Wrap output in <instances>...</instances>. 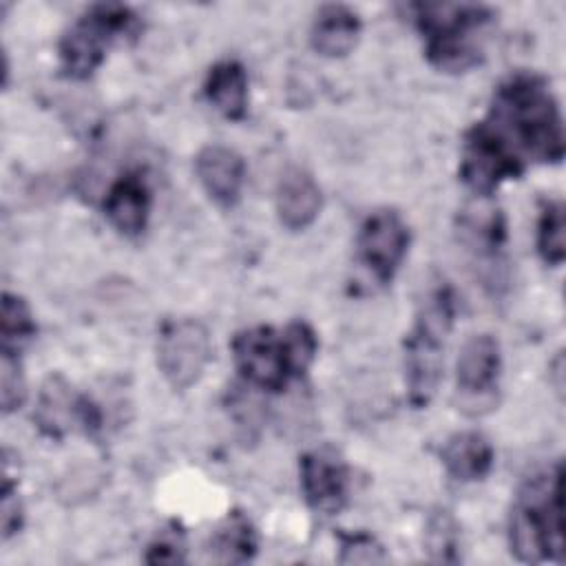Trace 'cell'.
<instances>
[{
	"mask_svg": "<svg viewBox=\"0 0 566 566\" xmlns=\"http://www.w3.org/2000/svg\"><path fill=\"white\" fill-rule=\"evenodd\" d=\"M460 232L478 254H495L506 237L504 217L489 197H478L460 214Z\"/></svg>",
	"mask_w": 566,
	"mask_h": 566,
	"instance_id": "obj_18",
	"label": "cell"
},
{
	"mask_svg": "<svg viewBox=\"0 0 566 566\" xmlns=\"http://www.w3.org/2000/svg\"><path fill=\"white\" fill-rule=\"evenodd\" d=\"M360 18L347 4H323L310 29V44L325 57H345L360 38Z\"/></svg>",
	"mask_w": 566,
	"mask_h": 566,
	"instance_id": "obj_15",
	"label": "cell"
},
{
	"mask_svg": "<svg viewBox=\"0 0 566 566\" xmlns=\"http://www.w3.org/2000/svg\"><path fill=\"white\" fill-rule=\"evenodd\" d=\"M33 420L38 429L53 440H60L71 431L95 433L102 427L97 405L91 402L88 396L77 394L73 385L60 374H51L42 382Z\"/></svg>",
	"mask_w": 566,
	"mask_h": 566,
	"instance_id": "obj_8",
	"label": "cell"
},
{
	"mask_svg": "<svg viewBox=\"0 0 566 566\" xmlns=\"http://www.w3.org/2000/svg\"><path fill=\"white\" fill-rule=\"evenodd\" d=\"M500 369V343L491 334H475L462 345L455 365V382L462 409L473 407L469 413L480 416L495 407Z\"/></svg>",
	"mask_w": 566,
	"mask_h": 566,
	"instance_id": "obj_9",
	"label": "cell"
},
{
	"mask_svg": "<svg viewBox=\"0 0 566 566\" xmlns=\"http://www.w3.org/2000/svg\"><path fill=\"white\" fill-rule=\"evenodd\" d=\"M537 252L544 263L562 265L566 259V223L562 201H548L537 219Z\"/></svg>",
	"mask_w": 566,
	"mask_h": 566,
	"instance_id": "obj_21",
	"label": "cell"
},
{
	"mask_svg": "<svg viewBox=\"0 0 566 566\" xmlns=\"http://www.w3.org/2000/svg\"><path fill=\"white\" fill-rule=\"evenodd\" d=\"M203 95L226 119H243L248 111V73L237 60H221L210 66Z\"/></svg>",
	"mask_w": 566,
	"mask_h": 566,
	"instance_id": "obj_17",
	"label": "cell"
},
{
	"mask_svg": "<svg viewBox=\"0 0 566 566\" xmlns=\"http://www.w3.org/2000/svg\"><path fill=\"white\" fill-rule=\"evenodd\" d=\"M139 27L137 15L124 4H93L88 7L60 38L57 57L60 69L71 80L91 77L104 62L106 49Z\"/></svg>",
	"mask_w": 566,
	"mask_h": 566,
	"instance_id": "obj_5",
	"label": "cell"
},
{
	"mask_svg": "<svg viewBox=\"0 0 566 566\" xmlns=\"http://www.w3.org/2000/svg\"><path fill=\"white\" fill-rule=\"evenodd\" d=\"M562 464L528 478L511 513V553L526 564L564 557V502Z\"/></svg>",
	"mask_w": 566,
	"mask_h": 566,
	"instance_id": "obj_3",
	"label": "cell"
},
{
	"mask_svg": "<svg viewBox=\"0 0 566 566\" xmlns=\"http://www.w3.org/2000/svg\"><path fill=\"white\" fill-rule=\"evenodd\" d=\"M212 356L210 334L197 318L166 321L157 336V367L172 389L199 382Z\"/></svg>",
	"mask_w": 566,
	"mask_h": 566,
	"instance_id": "obj_7",
	"label": "cell"
},
{
	"mask_svg": "<svg viewBox=\"0 0 566 566\" xmlns=\"http://www.w3.org/2000/svg\"><path fill=\"white\" fill-rule=\"evenodd\" d=\"M305 502L325 515L338 513L347 502V467L334 449H314L298 464Z\"/></svg>",
	"mask_w": 566,
	"mask_h": 566,
	"instance_id": "obj_11",
	"label": "cell"
},
{
	"mask_svg": "<svg viewBox=\"0 0 566 566\" xmlns=\"http://www.w3.org/2000/svg\"><path fill=\"white\" fill-rule=\"evenodd\" d=\"M455 316V298L449 285L433 287L420 305L416 323L405 340V378L409 402L420 409L436 396L444 365V340Z\"/></svg>",
	"mask_w": 566,
	"mask_h": 566,
	"instance_id": "obj_4",
	"label": "cell"
},
{
	"mask_svg": "<svg viewBox=\"0 0 566 566\" xmlns=\"http://www.w3.org/2000/svg\"><path fill=\"white\" fill-rule=\"evenodd\" d=\"M0 520H2V539L13 537L22 528L24 509L18 497V486L4 478L2 482V506H0Z\"/></svg>",
	"mask_w": 566,
	"mask_h": 566,
	"instance_id": "obj_26",
	"label": "cell"
},
{
	"mask_svg": "<svg viewBox=\"0 0 566 566\" xmlns=\"http://www.w3.org/2000/svg\"><path fill=\"white\" fill-rule=\"evenodd\" d=\"M424 40L427 60L447 73L480 64L493 9L475 2H416L409 7Z\"/></svg>",
	"mask_w": 566,
	"mask_h": 566,
	"instance_id": "obj_2",
	"label": "cell"
},
{
	"mask_svg": "<svg viewBox=\"0 0 566 566\" xmlns=\"http://www.w3.org/2000/svg\"><path fill=\"white\" fill-rule=\"evenodd\" d=\"M186 559L184 535L175 528L161 531L146 548L144 562L148 564H181Z\"/></svg>",
	"mask_w": 566,
	"mask_h": 566,
	"instance_id": "obj_25",
	"label": "cell"
},
{
	"mask_svg": "<svg viewBox=\"0 0 566 566\" xmlns=\"http://www.w3.org/2000/svg\"><path fill=\"white\" fill-rule=\"evenodd\" d=\"M210 553L217 562L241 564L256 553V533L245 513L232 511L219 524L210 539Z\"/></svg>",
	"mask_w": 566,
	"mask_h": 566,
	"instance_id": "obj_19",
	"label": "cell"
},
{
	"mask_svg": "<svg viewBox=\"0 0 566 566\" xmlns=\"http://www.w3.org/2000/svg\"><path fill=\"white\" fill-rule=\"evenodd\" d=\"M232 358L239 376L252 389L283 391L292 378H301L283 329L256 325L241 329L232 338Z\"/></svg>",
	"mask_w": 566,
	"mask_h": 566,
	"instance_id": "obj_6",
	"label": "cell"
},
{
	"mask_svg": "<svg viewBox=\"0 0 566 566\" xmlns=\"http://www.w3.org/2000/svg\"><path fill=\"white\" fill-rule=\"evenodd\" d=\"M27 382L20 365V354L0 352V400L2 413H13L24 405Z\"/></svg>",
	"mask_w": 566,
	"mask_h": 566,
	"instance_id": "obj_23",
	"label": "cell"
},
{
	"mask_svg": "<svg viewBox=\"0 0 566 566\" xmlns=\"http://www.w3.org/2000/svg\"><path fill=\"white\" fill-rule=\"evenodd\" d=\"M35 336V321L27 301L18 294H2L0 312V352L20 354Z\"/></svg>",
	"mask_w": 566,
	"mask_h": 566,
	"instance_id": "obj_20",
	"label": "cell"
},
{
	"mask_svg": "<svg viewBox=\"0 0 566 566\" xmlns=\"http://www.w3.org/2000/svg\"><path fill=\"white\" fill-rule=\"evenodd\" d=\"M440 460L458 482L484 480L493 467V447L480 431H458L447 438Z\"/></svg>",
	"mask_w": 566,
	"mask_h": 566,
	"instance_id": "obj_16",
	"label": "cell"
},
{
	"mask_svg": "<svg viewBox=\"0 0 566 566\" xmlns=\"http://www.w3.org/2000/svg\"><path fill=\"white\" fill-rule=\"evenodd\" d=\"M323 195L316 179L303 168H290L276 188V214L287 230H305L321 212Z\"/></svg>",
	"mask_w": 566,
	"mask_h": 566,
	"instance_id": "obj_14",
	"label": "cell"
},
{
	"mask_svg": "<svg viewBox=\"0 0 566 566\" xmlns=\"http://www.w3.org/2000/svg\"><path fill=\"white\" fill-rule=\"evenodd\" d=\"M104 214L117 232L126 237L142 234L150 214V190L146 179L139 172L122 175L106 192Z\"/></svg>",
	"mask_w": 566,
	"mask_h": 566,
	"instance_id": "obj_13",
	"label": "cell"
},
{
	"mask_svg": "<svg viewBox=\"0 0 566 566\" xmlns=\"http://www.w3.org/2000/svg\"><path fill=\"white\" fill-rule=\"evenodd\" d=\"M195 172L208 197L219 206H234L239 201L245 164L237 150L223 144L203 146L195 157Z\"/></svg>",
	"mask_w": 566,
	"mask_h": 566,
	"instance_id": "obj_12",
	"label": "cell"
},
{
	"mask_svg": "<svg viewBox=\"0 0 566 566\" xmlns=\"http://www.w3.org/2000/svg\"><path fill=\"white\" fill-rule=\"evenodd\" d=\"M385 559L387 555L382 546L376 542V537L367 533L340 535V564H376Z\"/></svg>",
	"mask_w": 566,
	"mask_h": 566,
	"instance_id": "obj_24",
	"label": "cell"
},
{
	"mask_svg": "<svg viewBox=\"0 0 566 566\" xmlns=\"http://www.w3.org/2000/svg\"><path fill=\"white\" fill-rule=\"evenodd\" d=\"M564 124L557 99L542 75L515 73L493 93L486 115L462 144L460 179L478 197H491L531 164H559Z\"/></svg>",
	"mask_w": 566,
	"mask_h": 566,
	"instance_id": "obj_1",
	"label": "cell"
},
{
	"mask_svg": "<svg viewBox=\"0 0 566 566\" xmlns=\"http://www.w3.org/2000/svg\"><path fill=\"white\" fill-rule=\"evenodd\" d=\"M424 544H427L431 559H436V562L453 564L460 559V555H458L460 533H458V524L449 511L442 509L429 517L427 531H424Z\"/></svg>",
	"mask_w": 566,
	"mask_h": 566,
	"instance_id": "obj_22",
	"label": "cell"
},
{
	"mask_svg": "<svg viewBox=\"0 0 566 566\" xmlns=\"http://www.w3.org/2000/svg\"><path fill=\"white\" fill-rule=\"evenodd\" d=\"M356 248L358 261L371 276L378 283H389L407 256L409 228L396 210H374L358 230Z\"/></svg>",
	"mask_w": 566,
	"mask_h": 566,
	"instance_id": "obj_10",
	"label": "cell"
}]
</instances>
